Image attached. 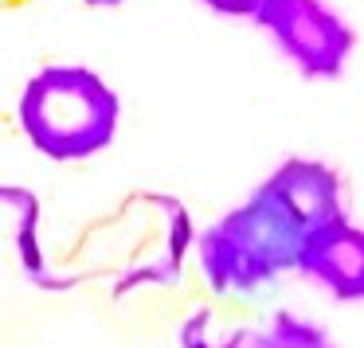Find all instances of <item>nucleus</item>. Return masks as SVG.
I'll list each match as a JSON object with an SVG mask.
<instances>
[{
	"label": "nucleus",
	"instance_id": "obj_1",
	"mask_svg": "<svg viewBox=\"0 0 364 348\" xmlns=\"http://www.w3.org/2000/svg\"><path fill=\"white\" fill-rule=\"evenodd\" d=\"M309 235L306 219L270 184H259L243 207L200 239V266L215 290H255L278 270L298 266Z\"/></svg>",
	"mask_w": 364,
	"mask_h": 348
},
{
	"label": "nucleus",
	"instance_id": "obj_5",
	"mask_svg": "<svg viewBox=\"0 0 364 348\" xmlns=\"http://www.w3.org/2000/svg\"><path fill=\"white\" fill-rule=\"evenodd\" d=\"M270 188L294 207V212L306 219L309 231L325 227L333 219H345L341 212V180L333 168L317 165V161H286L274 176H270Z\"/></svg>",
	"mask_w": 364,
	"mask_h": 348
},
{
	"label": "nucleus",
	"instance_id": "obj_6",
	"mask_svg": "<svg viewBox=\"0 0 364 348\" xmlns=\"http://www.w3.org/2000/svg\"><path fill=\"white\" fill-rule=\"evenodd\" d=\"M204 4L223 12V16H259V9L267 0H204Z\"/></svg>",
	"mask_w": 364,
	"mask_h": 348
},
{
	"label": "nucleus",
	"instance_id": "obj_3",
	"mask_svg": "<svg viewBox=\"0 0 364 348\" xmlns=\"http://www.w3.org/2000/svg\"><path fill=\"white\" fill-rule=\"evenodd\" d=\"M255 20L309 79H337L356 43V32L321 0H267Z\"/></svg>",
	"mask_w": 364,
	"mask_h": 348
},
{
	"label": "nucleus",
	"instance_id": "obj_4",
	"mask_svg": "<svg viewBox=\"0 0 364 348\" xmlns=\"http://www.w3.org/2000/svg\"><path fill=\"white\" fill-rule=\"evenodd\" d=\"M298 270L329 286L341 301H364V231L345 219H333L306 239Z\"/></svg>",
	"mask_w": 364,
	"mask_h": 348
},
{
	"label": "nucleus",
	"instance_id": "obj_7",
	"mask_svg": "<svg viewBox=\"0 0 364 348\" xmlns=\"http://www.w3.org/2000/svg\"><path fill=\"white\" fill-rule=\"evenodd\" d=\"M87 4H102V9H114V4H122V0H87Z\"/></svg>",
	"mask_w": 364,
	"mask_h": 348
},
{
	"label": "nucleus",
	"instance_id": "obj_2",
	"mask_svg": "<svg viewBox=\"0 0 364 348\" xmlns=\"http://www.w3.org/2000/svg\"><path fill=\"white\" fill-rule=\"evenodd\" d=\"M122 102L87 67H43L20 94V129L51 161H87L118 134Z\"/></svg>",
	"mask_w": 364,
	"mask_h": 348
}]
</instances>
